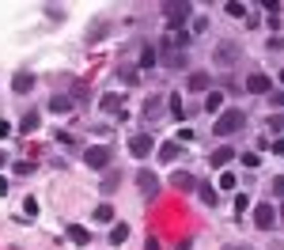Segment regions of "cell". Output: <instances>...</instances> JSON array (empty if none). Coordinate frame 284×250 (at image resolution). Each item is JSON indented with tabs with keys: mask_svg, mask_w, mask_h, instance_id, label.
Returning a JSON list of instances; mask_svg holds the SVG:
<instances>
[{
	"mask_svg": "<svg viewBox=\"0 0 284 250\" xmlns=\"http://www.w3.org/2000/svg\"><path fill=\"white\" fill-rule=\"evenodd\" d=\"M167 110L174 114V121H182V118H186V114H182V99H178V95H167Z\"/></svg>",
	"mask_w": 284,
	"mask_h": 250,
	"instance_id": "obj_25",
	"label": "cell"
},
{
	"mask_svg": "<svg viewBox=\"0 0 284 250\" xmlns=\"http://www.w3.org/2000/svg\"><path fill=\"white\" fill-rule=\"evenodd\" d=\"M4 163H8V156H4V152H0V167H4Z\"/></svg>",
	"mask_w": 284,
	"mask_h": 250,
	"instance_id": "obj_40",
	"label": "cell"
},
{
	"mask_svg": "<svg viewBox=\"0 0 284 250\" xmlns=\"http://www.w3.org/2000/svg\"><path fill=\"white\" fill-rule=\"evenodd\" d=\"M117 107H121V95H114V91H106L103 99H99V110H103V114H110V110H117Z\"/></svg>",
	"mask_w": 284,
	"mask_h": 250,
	"instance_id": "obj_17",
	"label": "cell"
},
{
	"mask_svg": "<svg viewBox=\"0 0 284 250\" xmlns=\"http://www.w3.org/2000/svg\"><path fill=\"white\" fill-rule=\"evenodd\" d=\"M12 171H15V175H31V171H34V163H27V159H15V163H12Z\"/></svg>",
	"mask_w": 284,
	"mask_h": 250,
	"instance_id": "obj_27",
	"label": "cell"
},
{
	"mask_svg": "<svg viewBox=\"0 0 284 250\" xmlns=\"http://www.w3.org/2000/svg\"><path fill=\"white\" fill-rule=\"evenodd\" d=\"M235 250H254V246H235Z\"/></svg>",
	"mask_w": 284,
	"mask_h": 250,
	"instance_id": "obj_41",
	"label": "cell"
},
{
	"mask_svg": "<svg viewBox=\"0 0 284 250\" xmlns=\"http://www.w3.org/2000/svg\"><path fill=\"white\" fill-rule=\"evenodd\" d=\"M117 76H121L125 84H136V72H133V69H117Z\"/></svg>",
	"mask_w": 284,
	"mask_h": 250,
	"instance_id": "obj_31",
	"label": "cell"
},
{
	"mask_svg": "<svg viewBox=\"0 0 284 250\" xmlns=\"http://www.w3.org/2000/svg\"><path fill=\"white\" fill-rule=\"evenodd\" d=\"M155 61H159V53H155V50H152V46H148V42H144V50H140V69H152V65H155Z\"/></svg>",
	"mask_w": 284,
	"mask_h": 250,
	"instance_id": "obj_23",
	"label": "cell"
},
{
	"mask_svg": "<svg viewBox=\"0 0 284 250\" xmlns=\"http://www.w3.org/2000/svg\"><path fill=\"white\" fill-rule=\"evenodd\" d=\"M273 197H280V201H284V175L273 178Z\"/></svg>",
	"mask_w": 284,
	"mask_h": 250,
	"instance_id": "obj_30",
	"label": "cell"
},
{
	"mask_svg": "<svg viewBox=\"0 0 284 250\" xmlns=\"http://www.w3.org/2000/svg\"><path fill=\"white\" fill-rule=\"evenodd\" d=\"M178 156H182V144H174V140H171V144H163V148H159V159H163V163H174Z\"/></svg>",
	"mask_w": 284,
	"mask_h": 250,
	"instance_id": "obj_18",
	"label": "cell"
},
{
	"mask_svg": "<svg viewBox=\"0 0 284 250\" xmlns=\"http://www.w3.org/2000/svg\"><path fill=\"white\" fill-rule=\"evenodd\" d=\"M247 91L250 95H273V80H269L266 72H250L247 76Z\"/></svg>",
	"mask_w": 284,
	"mask_h": 250,
	"instance_id": "obj_5",
	"label": "cell"
},
{
	"mask_svg": "<svg viewBox=\"0 0 284 250\" xmlns=\"http://www.w3.org/2000/svg\"><path fill=\"white\" fill-rule=\"evenodd\" d=\"M163 107H167V99H163V95H152V99L148 102H144V118H148V121H159V118H167V114H163Z\"/></svg>",
	"mask_w": 284,
	"mask_h": 250,
	"instance_id": "obj_8",
	"label": "cell"
},
{
	"mask_svg": "<svg viewBox=\"0 0 284 250\" xmlns=\"http://www.w3.org/2000/svg\"><path fill=\"white\" fill-rule=\"evenodd\" d=\"M95 220H99V224H110L114 220V205H99L95 209Z\"/></svg>",
	"mask_w": 284,
	"mask_h": 250,
	"instance_id": "obj_26",
	"label": "cell"
},
{
	"mask_svg": "<svg viewBox=\"0 0 284 250\" xmlns=\"http://www.w3.org/2000/svg\"><path fill=\"white\" fill-rule=\"evenodd\" d=\"M23 209H27V216H38V201H34V197L23 201Z\"/></svg>",
	"mask_w": 284,
	"mask_h": 250,
	"instance_id": "obj_34",
	"label": "cell"
},
{
	"mask_svg": "<svg viewBox=\"0 0 284 250\" xmlns=\"http://www.w3.org/2000/svg\"><path fill=\"white\" fill-rule=\"evenodd\" d=\"M190 91L209 95V91H212V76H209V72H190Z\"/></svg>",
	"mask_w": 284,
	"mask_h": 250,
	"instance_id": "obj_10",
	"label": "cell"
},
{
	"mask_svg": "<svg viewBox=\"0 0 284 250\" xmlns=\"http://www.w3.org/2000/svg\"><path fill=\"white\" fill-rule=\"evenodd\" d=\"M163 12H167V27H171V34H178L182 27L190 23L193 4H186V0H174V4H163Z\"/></svg>",
	"mask_w": 284,
	"mask_h": 250,
	"instance_id": "obj_1",
	"label": "cell"
},
{
	"mask_svg": "<svg viewBox=\"0 0 284 250\" xmlns=\"http://www.w3.org/2000/svg\"><path fill=\"white\" fill-rule=\"evenodd\" d=\"M152 137H148V133H136V137H129V152H133V156L136 159H148L152 156Z\"/></svg>",
	"mask_w": 284,
	"mask_h": 250,
	"instance_id": "obj_6",
	"label": "cell"
},
{
	"mask_svg": "<svg viewBox=\"0 0 284 250\" xmlns=\"http://www.w3.org/2000/svg\"><path fill=\"white\" fill-rule=\"evenodd\" d=\"M224 8H228V15H235V19L247 15V4H235V0H231V4H224Z\"/></svg>",
	"mask_w": 284,
	"mask_h": 250,
	"instance_id": "obj_28",
	"label": "cell"
},
{
	"mask_svg": "<svg viewBox=\"0 0 284 250\" xmlns=\"http://www.w3.org/2000/svg\"><path fill=\"white\" fill-rule=\"evenodd\" d=\"M280 224H284V205H280Z\"/></svg>",
	"mask_w": 284,
	"mask_h": 250,
	"instance_id": "obj_42",
	"label": "cell"
},
{
	"mask_svg": "<svg viewBox=\"0 0 284 250\" xmlns=\"http://www.w3.org/2000/svg\"><path fill=\"white\" fill-rule=\"evenodd\" d=\"M171 182H174L178 190H190V186H193V175H190V171H174V175H171Z\"/></svg>",
	"mask_w": 284,
	"mask_h": 250,
	"instance_id": "obj_24",
	"label": "cell"
},
{
	"mask_svg": "<svg viewBox=\"0 0 284 250\" xmlns=\"http://www.w3.org/2000/svg\"><path fill=\"white\" fill-rule=\"evenodd\" d=\"M106 34H110V19H95V27L84 34V42L95 46V42H99V38H106Z\"/></svg>",
	"mask_w": 284,
	"mask_h": 250,
	"instance_id": "obj_11",
	"label": "cell"
},
{
	"mask_svg": "<svg viewBox=\"0 0 284 250\" xmlns=\"http://www.w3.org/2000/svg\"><path fill=\"white\" fill-rule=\"evenodd\" d=\"M280 84H284V69H280Z\"/></svg>",
	"mask_w": 284,
	"mask_h": 250,
	"instance_id": "obj_43",
	"label": "cell"
},
{
	"mask_svg": "<svg viewBox=\"0 0 284 250\" xmlns=\"http://www.w3.org/2000/svg\"><path fill=\"white\" fill-rule=\"evenodd\" d=\"M68 239H72L76 246H87L91 243V232H87V227H80V224H68V232H65Z\"/></svg>",
	"mask_w": 284,
	"mask_h": 250,
	"instance_id": "obj_13",
	"label": "cell"
},
{
	"mask_svg": "<svg viewBox=\"0 0 284 250\" xmlns=\"http://www.w3.org/2000/svg\"><path fill=\"white\" fill-rule=\"evenodd\" d=\"M250 209V197L247 194H235V213H247Z\"/></svg>",
	"mask_w": 284,
	"mask_h": 250,
	"instance_id": "obj_29",
	"label": "cell"
},
{
	"mask_svg": "<svg viewBox=\"0 0 284 250\" xmlns=\"http://www.w3.org/2000/svg\"><path fill=\"white\" fill-rule=\"evenodd\" d=\"M197 194H201V205H216V186L201 182V186H197Z\"/></svg>",
	"mask_w": 284,
	"mask_h": 250,
	"instance_id": "obj_22",
	"label": "cell"
},
{
	"mask_svg": "<svg viewBox=\"0 0 284 250\" xmlns=\"http://www.w3.org/2000/svg\"><path fill=\"white\" fill-rule=\"evenodd\" d=\"M4 194H8V182H4V178H0V197H4Z\"/></svg>",
	"mask_w": 284,
	"mask_h": 250,
	"instance_id": "obj_39",
	"label": "cell"
},
{
	"mask_svg": "<svg viewBox=\"0 0 284 250\" xmlns=\"http://www.w3.org/2000/svg\"><path fill=\"white\" fill-rule=\"evenodd\" d=\"M117 186H121V171H106V178H103V194H114Z\"/></svg>",
	"mask_w": 284,
	"mask_h": 250,
	"instance_id": "obj_19",
	"label": "cell"
},
{
	"mask_svg": "<svg viewBox=\"0 0 284 250\" xmlns=\"http://www.w3.org/2000/svg\"><path fill=\"white\" fill-rule=\"evenodd\" d=\"M273 152H277V156H284V137H277V140H273Z\"/></svg>",
	"mask_w": 284,
	"mask_h": 250,
	"instance_id": "obj_37",
	"label": "cell"
},
{
	"mask_svg": "<svg viewBox=\"0 0 284 250\" xmlns=\"http://www.w3.org/2000/svg\"><path fill=\"white\" fill-rule=\"evenodd\" d=\"M125 239H129V224H114V227H110V243H114V246H121Z\"/></svg>",
	"mask_w": 284,
	"mask_h": 250,
	"instance_id": "obj_21",
	"label": "cell"
},
{
	"mask_svg": "<svg viewBox=\"0 0 284 250\" xmlns=\"http://www.w3.org/2000/svg\"><path fill=\"white\" fill-rule=\"evenodd\" d=\"M269 129H273V133H280V129H284V118H280V114H277V118H269Z\"/></svg>",
	"mask_w": 284,
	"mask_h": 250,
	"instance_id": "obj_35",
	"label": "cell"
},
{
	"mask_svg": "<svg viewBox=\"0 0 284 250\" xmlns=\"http://www.w3.org/2000/svg\"><path fill=\"white\" fill-rule=\"evenodd\" d=\"M220 107H224V95H220V91H209V95H205V110H209V114H220Z\"/></svg>",
	"mask_w": 284,
	"mask_h": 250,
	"instance_id": "obj_20",
	"label": "cell"
},
{
	"mask_svg": "<svg viewBox=\"0 0 284 250\" xmlns=\"http://www.w3.org/2000/svg\"><path fill=\"white\" fill-rule=\"evenodd\" d=\"M273 224H277V213H273V205H258V209H254V227H258V232H269Z\"/></svg>",
	"mask_w": 284,
	"mask_h": 250,
	"instance_id": "obj_7",
	"label": "cell"
},
{
	"mask_svg": "<svg viewBox=\"0 0 284 250\" xmlns=\"http://www.w3.org/2000/svg\"><path fill=\"white\" fill-rule=\"evenodd\" d=\"M12 88H15V95H27V91H34V76H31V72H15Z\"/></svg>",
	"mask_w": 284,
	"mask_h": 250,
	"instance_id": "obj_14",
	"label": "cell"
},
{
	"mask_svg": "<svg viewBox=\"0 0 284 250\" xmlns=\"http://www.w3.org/2000/svg\"><path fill=\"white\" fill-rule=\"evenodd\" d=\"M269 102H273V107H284V91H273V95H269Z\"/></svg>",
	"mask_w": 284,
	"mask_h": 250,
	"instance_id": "obj_36",
	"label": "cell"
},
{
	"mask_svg": "<svg viewBox=\"0 0 284 250\" xmlns=\"http://www.w3.org/2000/svg\"><path fill=\"white\" fill-rule=\"evenodd\" d=\"M8 133H12V125H8L4 118H0V137H8Z\"/></svg>",
	"mask_w": 284,
	"mask_h": 250,
	"instance_id": "obj_38",
	"label": "cell"
},
{
	"mask_svg": "<svg viewBox=\"0 0 284 250\" xmlns=\"http://www.w3.org/2000/svg\"><path fill=\"white\" fill-rule=\"evenodd\" d=\"M136 186H140L144 197H155V190H159V178H155L152 171H140V175H136Z\"/></svg>",
	"mask_w": 284,
	"mask_h": 250,
	"instance_id": "obj_9",
	"label": "cell"
},
{
	"mask_svg": "<svg viewBox=\"0 0 284 250\" xmlns=\"http://www.w3.org/2000/svg\"><path fill=\"white\" fill-rule=\"evenodd\" d=\"M242 125H247V114L242 110H224L216 118V125H212V133H216V137H231V133H239Z\"/></svg>",
	"mask_w": 284,
	"mask_h": 250,
	"instance_id": "obj_2",
	"label": "cell"
},
{
	"mask_svg": "<svg viewBox=\"0 0 284 250\" xmlns=\"http://www.w3.org/2000/svg\"><path fill=\"white\" fill-rule=\"evenodd\" d=\"M239 61H242V50L235 42H220L216 46V65L220 69H231V65H239Z\"/></svg>",
	"mask_w": 284,
	"mask_h": 250,
	"instance_id": "obj_4",
	"label": "cell"
},
{
	"mask_svg": "<svg viewBox=\"0 0 284 250\" xmlns=\"http://www.w3.org/2000/svg\"><path fill=\"white\" fill-rule=\"evenodd\" d=\"M110 156H114L110 144H91V148L84 152V163H87L91 171H106V167H110Z\"/></svg>",
	"mask_w": 284,
	"mask_h": 250,
	"instance_id": "obj_3",
	"label": "cell"
},
{
	"mask_svg": "<svg viewBox=\"0 0 284 250\" xmlns=\"http://www.w3.org/2000/svg\"><path fill=\"white\" fill-rule=\"evenodd\" d=\"M242 167H258V152H247V156H242Z\"/></svg>",
	"mask_w": 284,
	"mask_h": 250,
	"instance_id": "obj_33",
	"label": "cell"
},
{
	"mask_svg": "<svg viewBox=\"0 0 284 250\" xmlns=\"http://www.w3.org/2000/svg\"><path fill=\"white\" fill-rule=\"evenodd\" d=\"M231 156H235V148H231V144H224V148H216V152L209 156V163H212V167H224Z\"/></svg>",
	"mask_w": 284,
	"mask_h": 250,
	"instance_id": "obj_16",
	"label": "cell"
},
{
	"mask_svg": "<svg viewBox=\"0 0 284 250\" xmlns=\"http://www.w3.org/2000/svg\"><path fill=\"white\" fill-rule=\"evenodd\" d=\"M38 125H42V114H34V110H31V114H27L23 121H19V137H27V133H34Z\"/></svg>",
	"mask_w": 284,
	"mask_h": 250,
	"instance_id": "obj_15",
	"label": "cell"
},
{
	"mask_svg": "<svg viewBox=\"0 0 284 250\" xmlns=\"http://www.w3.org/2000/svg\"><path fill=\"white\" fill-rule=\"evenodd\" d=\"M72 107H76L72 95H50V110H53V114H68Z\"/></svg>",
	"mask_w": 284,
	"mask_h": 250,
	"instance_id": "obj_12",
	"label": "cell"
},
{
	"mask_svg": "<svg viewBox=\"0 0 284 250\" xmlns=\"http://www.w3.org/2000/svg\"><path fill=\"white\" fill-rule=\"evenodd\" d=\"M220 190H235V175H220Z\"/></svg>",
	"mask_w": 284,
	"mask_h": 250,
	"instance_id": "obj_32",
	"label": "cell"
}]
</instances>
